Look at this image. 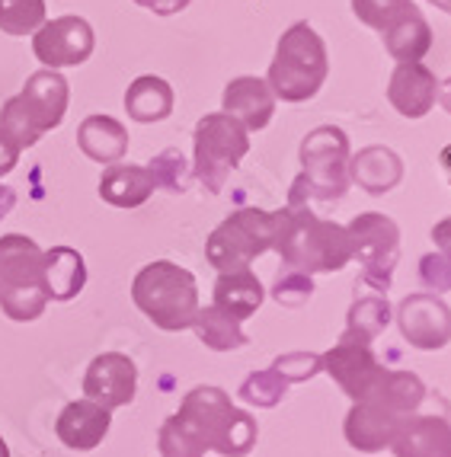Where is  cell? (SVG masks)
Wrapping results in <instances>:
<instances>
[{
	"instance_id": "obj_1",
	"label": "cell",
	"mask_w": 451,
	"mask_h": 457,
	"mask_svg": "<svg viewBox=\"0 0 451 457\" xmlns=\"http://www.w3.org/2000/svg\"><path fill=\"white\" fill-rule=\"evenodd\" d=\"M272 250L288 269H301L307 275L337 272L352 260L346 228L317 218L313 208L272 212Z\"/></svg>"
},
{
	"instance_id": "obj_2",
	"label": "cell",
	"mask_w": 451,
	"mask_h": 457,
	"mask_svg": "<svg viewBox=\"0 0 451 457\" xmlns=\"http://www.w3.org/2000/svg\"><path fill=\"white\" fill-rule=\"evenodd\" d=\"M301 173L288 189V208L339 202L349 192V137L337 125H321L301 141Z\"/></svg>"
},
{
	"instance_id": "obj_3",
	"label": "cell",
	"mask_w": 451,
	"mask_h": 457,
	"mask_svg": "<svg viewBox=\"0 0 451 457\" xmlns=\"http://www.w3.org/2000/svg\"><path fill=\"white\" fill-rule=\"evenodd\" d=\"M330 58L327 42L311 23H291L276 46V58L269 64L266 84L282 103H307L321 93L327 80Z\"/></svg>"
},
{
	"instance_id": "obj_4",
	"label": "cell",
	"mask_w": 451,
	"mask_h": 457,
	"mask_svg": "<svg viewBox=\"0 0 451 457\" xmlns=\"http://www.w3.org/2000/svg\"><path fill=\"white\" fill-rule=\"evenodd\" d=\"M131 301H135V307L145 313L154 327L167 329V333L192 329V323L199 317L196 275L167 260L151 262V266H145L135 275Z\"/></svg>"
},
{
	"instance_id": "obj_5",
	"label": "cell",
	"mask_w": 451,
	"mask_h": 457,
	"mask_svg": "<svg viewBox=\"0 0 451 457\" xmlns=\"http://www.w3.org/2000/svg\"><path fill=\"white\" fill-rule=\"evenodd\" d=\"M68 80L58 71L42 68L26 80V87L0 109V131L13 141L20 151L38 145L46 131L58 129L68 112Z\"/></svg>"
},
{
	"instance_id": "obj_6",
	"label": "cell",
	"mask_w": 451,
	"mask_h": 457,
	"mask_svg": "<svg viewBox=\"0 0 451 457\" xmlns=\"http://www.w3.org/2000/svg\"><path fill=\"white\" fill-rule=\"evenodd\" d=\"M180 416L205 438L208 451H218L221 457H246L256 445L260 426L250 412L238 410L221 387L202 384L183 396Z\"/></svg>"
},
{
	"instance_id": "obj_7",
	"label": "cell",
	"mask_w": 451,
	"mask_h": 457,
	"mask_svg": "<svg viewBox=\"0 0 451 457\" xmlns=\"http://www.w3.org/2000/svg\"><path fill=\"white\" fill-rule=\"evenodd\" d=\"M46 253L36 240L23 234L0 237V307L10 320H38L48 304L46 275H42Z\"/></svg>"
},
{
	"instance_id": "obj_8",
	"label": "cell",
	"mask_w": 451,
	"mask_h": 457,
	"mask_svg": "<svg viewBox=\"0 0 451 457\" xmlns=\"http://www.w3.org/2000/svg\"><path fill=\"white\" fill-rule=\"evenodd\" d=\"M196 154H192V176L208 192L224 189L228 176L240 167V161L250 151V131L228 112H212L196 125Z\"/></svg>"
},
{
	"instance_id": "obj_9",
	"label": "cell",
	"mask_w": 451,
	"mask_h": 457,
	"mask_svg": "<svg viewBox=\"0 0 451 457\" xmlns=\"http://www.w3.org/2000/svg\"><path fill=\"white\" fill-rule=\"evenodd\" d=\"M266 250H272V214L263 208H238L212 230L205 260L218 272H238L250 269V262Z\"/></svg>"
},
{
	"instance_id": "obj_10",
	"label": "cell",
	"mask_w": 451,
	"mask_h": 457,
	"mask_svg": "<svg viewBox=\"0 0 451 457\" xmlns=\"http://www.w3.org/2000/svg\"><path fill=\"white\" fill-rule=\"evenodd\" d=\"M346 237H349V256L362 266V285H372L384 295L400 260L397 221H390L388 214L368 212L346 228Z\"/></svg>"
},
{
	"instance_id": "obj_11",
	"label": "cell",
	"mask_w": 451,
	"mask_h": 457,
	"mask_svg": "<svg viewBox=\"0 0 451 457\" xmlns=\"http://www.w3.org/2000/svg\"><path fill=\"white\" fill-rule=\"evenodd\" d=\"M96 36L84 16H58L46 20L32 32V54L52 71L77 68L93 54Z\"/></svg>"
},
{
	"instance_id": "obj_12",
	"label": "cell",
	"mask_w": 451,
	"mask_h": 457,
	"mask_svg": "<svg viewBox=\"0 0 451 457\" xmlns=\"http://www.w3.org/2000/svg\"><path fill=\"white\" fill-rule=\"evenodd\" d=\"M397 327L406 343L422 352L451 343V311L438 295H406L397 307Z\"/></svg>"
},
{
	"instance_id": "obj_13",
	"label": "cell",
	"mask_w": 451,
	"mask_h": 457,
	"mask_svg": "<svg viewBox=\"0 0 451 457\" xmlns=\"http://www.w3.org/2000/svg\"><path fill=\"white\" fill-rule=\"evenodd\" d=\"M135 390H138V365L122 352L96 355L84 374V396L106 410L129 406L135 400Z\"/></svg>"
},
{
	"instance_id": "obj_14",
	"label": "cell",
	"mask_w": 451,
	"mask_h": 457,
	"mask_svg": "<svg viewBox=\"0 0 451 457\" xmlns=\"http://www.w3.org/2000/svg\"><path fill=\"white\" fill-rule=\"evenodd\" d=\"M390 106L404 119H422L438 103V80L422 62H400L388 84Z\"/></svg>"
},
{
	"instance_id": "obj_15",
	"label": "cell",
	"mask_w": 451,
	"mask_h": 457,
	"mask_svg": "<svg viewBox=\"0 0 451 457\" xmlns=\"http://www.w3.org/2000/svg\"><path fill=\"white\" fill-rule=\"evenodd\" d=\"M321 359H323V371H327L330 378L339 384V390H343L346 396H352V400H365L368 387H372L378 368H381L375 359V352H372V345L346 343V339L339 345H333Z\"/></svg>"
},
{
	"instance_id": "obj_16",
	"label": "cell",
	"mask_w": 451,
	"mask_h": 457,
	"mask_svg": "<svg viewBox=\"0 0 451 457\" xmlns=\"http://www.w3.org/2000/svg\"><path fill=\"white\" fill-rule=\"evenodd\" d=\"M113 426V410L93 403V400H71L62 410L54 432L62 438L64 448L71 451H93L96 445H103V438L109 435Z\"/></svg>"
},
{
	"instance_id": "obj_17",
	"label": "cell",
	"mask_w": 451,
	"mask_h": 457,
	"mask_svg": "<svg viewBox=\"0 0 451 457\" xmlns=\"http://www.w3.org/2000/svg\"><path fill=\"white\" fill-rule=\"evenodd\" d=\"M400 420H404V416L384 410L381 403L355 400V406L349 410L346 426H343L346 442H349L355 451H362V454H378V451L390 448Z\"/></svg>"
},
{
	"instance_id": "obj_18",
	"label": "cell",
	"mask_w": 451,
	"mask_h": 457,
	"mask_svg": "<svg viewBox=\"0 0 451 457\" xmlns=\"http://www.w3.org/2000/svg\"><path fill=\"white\" fill-rule=\"evenodd\" d=\"M390 451L397 457H451V422L442 416H404Z\"/></svg>"
},
{
	"instance_id": "obj_19",
	"label": "cell",
	"mask_w": 451,
	"mask_h": 457,
	"mask_svg": "<svg viewBox=\"0 0 451 457\" xmlns=\"http://www.w3.org/2000/svg\"><path fill=\"white\" fill-rule=\"evenodd\" d=\"M221 106L246 131H263L276 115V93L269 90L263 77H238L224 87Z\"/></svg>"
},
{
	"instance_id": "obj_20",
	"label": "cell",
	"mask_w": 451,
	"mask_h": 457,
	"mask_svg": "<svg viewBox=\"0 0 451 457\" xmlns=\"http://www.w3.org/2000/svg\"><path fill=\"white\" fill-rule=\"evenodd\" d=\"M400 179H404V161L390 147L372 145L349 157V183H355L368 195H384L397 189Z\"/></svg>"
},
{
	"instance_id": "obj_21",
	"label": "cell",
	"mask_w": 451,
	"mask_h": 457,
	"mask_svg": "<svg viewBox=\"0 0 451 457\" xmlns=\"http://www.w3.org/2000/svg\"><path fill=\"white\" fill-rule=\"evenodd\" d=\"M384 48L394 62H422L432 48V29H429L426 16L420 13L416 4L404 10L400 16H394L388 26L381 29Z\"/></svg>"
},
{
	"instance_id": "obj_22",
	"label": "cell",
	"mask_w": 451,
	"mask_h": 457,
	"mask_svg": "<svg viewBox=\"0 0 451 457\" xmlns=\"http://www.w3.org/2000/svg\"><path fill=\"white\" fill-rule=\"evenodd\" d=\"M77 147L93 163H119L129 154V131L113 115H87L77 129Z\"/></svg>"
},
{
	"instance_id": "obj_23",
	"label": "cell",
	"mask_w": 451,
	"mask_h": 457,
	"mask_svg": "<svg viewBox=\"0 0 451 457\" xmlns=\"http://www.w3.org/2000/svg\"><path fill=\"white\" fill-rule=\"evenodd\" d=\"M154 176L138 163H109L100 176V198L115 208H138L154 195Z\"/></svg>"
},
{
	"instance_id": "obj_24",
	"label": "cell",
	"mask_w": 451,
	"mask_h": 457,
	"mask_svg": "<svg viewBox=\"0 0 451 457\" xmlns=\"http://www.w3.org/2000/svg\"><path fill=\"white\" fill-rule=\"evenodd\" d=\"M365 400L381 403L384 410L397 412V416H410L420 410V403L426 400V384L416 378L413 371H390V368H378L375 381L368 387Z\"/></svg>"
},
{
	"instance_id": "obj_25",
	"label": "cell",
	"mask_w": 451,
	"mask_h": 457,
	"mask_svg": "<svg viewBox=\"0 0 451 457\" xmlns=\"http://www.w3.org/2000/svg\"><path fill=\"white\" fill-rule=\"evenodd\" d=\"M266 301L260 278L250 269H238V272H218L214 282V307H221L224 313H230L234 320H250L253 313L260 311Z\"/></svg>"
},
{
	"instance_id": "obj_26",
	"label": "cell",
	"mask_w": 451,
	"mask_h": 457,
	"mask_svg": "<svg viewBox=\"0 0 451 457\" xmlns=\"http://www.w3.org/2000/svg\"><path fill=\"white\" fill-rule=\"evenodd\" d=\"M48 301H74L87 285V262L74 246H54L42 262Z\"/></svg>"
},
{
	"instance_id": "obj_27",
	"label": "cell",
	"mask_w": 451,
	"mask_h": 457,
	"mask_svg": "<svg viewBox=\"0 0 451 457\" xmlns=\"http://www.w3.org/2000/svg\"><path fill=\"white\" fill-rule=\"evenodd\" d=\"M125 112L141 125L163 122L173 112V87L157 74H145L131 80L125 90Z\"/></svg>"
},
{
	"instance_id": "obj_28",
	"label": "cell",
	"mask_w": 451,
	"mask_h": 457,
	"mask_svg": "<svg viewBox=\"0 0 451 457\" xmlns=\"http://www.w3.org/2000/svg\"><path fill=\"white\" fill-rule=\"evenodd\" d=\"M390 323V304L388 297L381 291H372V295H362L355 297V304H352L349 317H346V333L343 339L346 343H362V345H372L378 336L388 329Z\"/></svg>"
},
{
	"instance_id": "obj_29",
	"label": "cell",
	"mask_w": 451,
	"mask_h": 457,
	"mask_svg": "<svg viewBox=\"0 0 451 457\" xmlns=\"http://www.w3.org/2000/svg\"><path fill=\"white\" fill-rule=\"evenodd\" d=\"M192 329L199 333V339L214 352H234L244 349L250 339H246L240 320H234L230 313H224L221 307H199V317L192 323Z\"/></svg>"
},
{
	"instance_id": "obj_30",
	"label": "cell",
	"mask_w": 451,
	"mask_h": 457,
	"mask_svg": "<svg viewBox=\"0 0 451 457\" xmlns=\"http://www.w3.org/2000/svg\"><path fill=\"white\" fill-rule=\"evenodd\" d=\"M157 448H161V457H205L208 454L205 438H202L180 412H173L161 426Z\"/></svg>"
},
{
	"instance_id": "obj_31",
	"label": "cell",
	"mask_w": 451,
	"mask_h": 457,
	"mask_svg": "<svg viewBox=\"0 0 451 457\" xmlns=\"http://www.w3.org/2000/svg\"><path fill=\"white\" fill-rule=\"evenodd\" d=\"M46 23V0H0V32L32 36Z\"/></svg>"
},
{
	"instance_id": "obj_32",
	"label": "cell",
	"mask_w": 451,
	"mask_h": 457,
	"mask_svg": "<svg viewBox=\"0 0 451 457\" xmlns=\"http://www.w3.org/2000/svg\"><path fill=\"white\" fill-rule=\"evenodd\" d=\"M291 384L285 381L276 368H266V371H253L244 384H240V400L250 406H260V410H272V406L282 403V396L288 394Z\"/></svg>"
},
{
	"instance_id": "obj_33",
	"label": "cell",
	"mask_w": 451,
	"mask_h": 457,
	"mask_svg": "<svg viewBox=\"0 0 451 457\" xmlns=\"http://www.w3.org/2000/svg\"><path fill=\"white\" fill-rule=\"evenodd\" d=\"M147 170H151L157 189H167V192H173V195H183V192L189 189L192 167L183 157V151H176V147H167V151L157 154V157L147 163Z\"/></svg>"
},
{
	"instance_id": "obj_34",
	"label": "cell",
	"mask_w": 451,
	"mask_h": 457,
	"mask_svg": "<svg viewBox=\"0 0 451 457\" xmlns=\"http://www.w3.org/2000/svg\"><path fill=\"white\" fill-rule=\"evenodd\" d=\"M311 295H313V275L301 272V269H285V272L276 278V285H272V297H276V304L288 307V311L307 304Z\"/></svg>"
},
{
	"instance_id": "obj_35",
	"label": "cell",
	"mask_w": 451,
	"mask_h": 457,
	"mask_svg": "<svg viewBox=\"0 0 451 457\" xmlns=\"http://www.w3.org/2000/svg\"><path fill=\"white\" fill-rule=\"evenodd\" d=\"M413 0H352V13L359 16V23H365L368 29L381 32L384 26L400 16Z\"/></svg>"
},
{
	"instance_id": "obj_36",
	"label": "cell",
	"mask_w": 451,
	"mask_h": 457,
	"mask_svg": "<svg viewBox=\"0 0 451 457\" xmlns=\"http://www.w3.org/2000/svg\"><path fill=\"white\" fill-rule=\"evenodd\" d=\"M279 374H282L288 384H301V381H311L313 374L323 371V359L321 355H313V352H285L272 361Z\"/></svg>"
},
{
	"instance_id": "obj_37",
	"label": "cell",
	"mask_w": 451,
	"mask_h": 457,
	"mask_svg": "<svg viewBox=\"0 0 451 457\" xmlns=\"http://www.w3.org/2000/svg\"><path fill=\"white\" fill-rule=\"evenodd\" d=\"M420 278H422V285H426L429 291H436V295L451 291V260L442 256V253H429V256H422Z\"/></svg>"
},
{
	"instance_id": "obj_38",
	"label": "cell",
	"mask_w": 451,
	"mask_h": 457,
	"mask_svg": "<svg viewBox=\"0 0 451 457\" xmlns=\"http://www.w3.org/2000/svg\"><path fill=\"white\" fill-rule=\"evenodd\" d=\"M135 4L151 10V13H157V16H173V13H183L192 0H135Z\"/></svg>"
},
{
	"instance_id": "obj_39",
	"label": "cell",
	"mask_w": 451,
	"mask_h": 457,
	"mask_svg": "<svg viewBox=\"0 0 451 457\" xmlns=\"http://www.w3.org/2000/svg\"><path fill=\"white\" fill-rule=\"evenodd\" d=\"M16 161H20V147L0 131V176H7L16 167Z\"/></svg>"
},
{
	"instance_id": "obj_40",
	"label": "cell",
	"mask_w": 451,
	"mask_h": 457,
	"mask_svg": "<svg viewBox=\"0 0 451 457\" xmlns=\"http://www.w3.org/2000/svg\"><path fill=\"white\" fill-rule=\"evenodd\" d=\"M432 240H436L438 253L451 260V218H445V221H438L436 228H432Z\"/></svg>"
},
{
	"instance_id": "obj_41",
	"label": "cell",
	"mask_w": 451,
	"mask_h": 457,
	"mask_svg": "<svg viewBox=\"0 0 451 457\" xmlns=\"http://www.w3.org/2000/svg\"><path fill=\"white\" fill-rule=\"evenodd\" d=\"M13 205H16V192L10 186H0V218H7Z\"/></svg>"
},
{
	"instance_id": "obj_42",
	"label": "cell",
	"mask_w": 451,
	"mask_h": 457,
	"mask_svg": "<svg viewBox=\"0 0 451 457\" xmlns=\"http://www.w3.org/2000/svg\"><path fill=\"white\" fill-rule=\"evenodd\" d=\"M438 167H442L445 179L451 183V145H448V147H442V154H438Z\"/></svg>"
},
{
	"instance_id": "obj_43",
	"label": "cell",
	"mask_w": 451,
	"mask_h": 457,
	"mask_svg": "<svg viewBox=\"0 0 451 457\" xmlns=\"http://www.w3.org/2000/svg\"><path fill=\"white\" fill-rule=\"evenodd\" d=\"M438 103H442L445 112H451V77L445 80L442 87H438Z\"/></svg>"
},
{
	"instance_id": "obj_44",
	"label": "cell",
	"mask_w": 451,
	"mask_h": 457,
	"mask_svg": "<svg viewBox=\"0 0 451 457\" xmlns=\"http://www.w3.org/2000/svg\"><path fill=\"white\" fill-rule=\"evenodd\" d=\"M429 4H436V7L442 10V13L451 16V0H429Z\"/></svg>"
},
{
	"instance_id": "obj_45",
	"label": "cell",
	"mask_w": 451,
	"mask_h": 457,
	"mask_svg": "<svg viewBox=\"0 0 451 457\" xmlns=\"http://www.w3.org/2000/svg\"><path fill=\"white\" fill-rule=\"evenodd\" d=\"M0 457H10V448H7V442L0 438Z\"/></svg>"
}]
</instances>
